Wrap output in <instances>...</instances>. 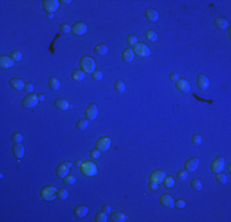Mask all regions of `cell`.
Listing matches in <instances>:
<instances>
[{
  "label": "cell",
  "mask_w": 231,
  "mask_h": 222,
  "mask_svg": "<svg viewBox=\"0 0 231 222\" xmlns=\"http://www.w3.org/2000/svg\"><path fill=\"white\" fill-rule=\"evenodd\" d=\"M12 152H14V156L17 158V159H21L25 154V148L21 143H15L14 148H12Z\"/></svg>",
  "instance_id": "2e32d148"
},
{
  "label": "cell",
  "mask_w": 231,
  "mask_h": 222,
  "mask_svg": "<svg viewBox=\"0 0 231 222\" xmlns=\"http://www.w3.org/2000/svg\"><path fill=\"white\" fill-rule=\"evenodd\" d=\"M133 52H134V54L139 56V57H148L151 53L150 48L146 44H144V43H136L134 46V48H133Z\"/></svg>",
  "instance_id": "3957f363"
},
{
  "label": "cell",
  "mask_w": 231,
  "mask_h": 222,
  "mask_svg": "<svg viewBox=\"0 0 231 222\" xmlns=\"http://www.w3.org/2000/svg\"><path fill=\"white\" fill-rule=\"evenodd\" d=\"M186 205H187V204H186V201H184L183 199H178V200L174 201V206H176L177 209H183Z\"/></svg>",
  "instance_id": "ee69618b"
},
{
  "label": "cell",
  "mask_w": 231,
  "mask_h": 222,
  "mask_svg": "<svg viewBox=\"0 0 231 222\" xmlns=\"http://www.w3.org/2000/svg\"><path fill=\"white\" fill-rule=\"evenodd\" d=\"M89 122H90V121H89L87 119L79 120V121H77V125H76L77 128H79V130H86V128L89 127Z\"/></svg>",
  "instance_id": "83f0119b"
},
{
  "label": "cell",
  "mask_w": 231,
  "mask_h": 222,
  "mask_svg": "<svg viewBox=\"0 0 231 222\" xmlns=\"http://www.w3.org/2000/svg\"><path fill=\"white\" fill-rule=\"evenodd\" d=\"M10 57L12 58V61L14 62H19V61H21V58H22V54H21V52H20V51L15 49V51H12V52H11Z\"/></svg>",
  "instance_id": "f546056e"
},
{
  "label": "cell",
  "mask_w": 231,
  "mask_h": 222,
  "mask_svg": "<svg viewBox=\"0 0 231 222\" xmlns=\"http://www.w3.org/2000/svg\"><path fill=\"white\" fill-rule=\"evenodd\" d=\"M160 202H161V205H162L164 207H167V209H172V207H174V200H173L172 196L169 195V194L162 195V196L160 198Z\"/></svg>",
  "instance_id": "8fae6325"
},
{
  "label": "cell",
  "mask_w": 231,
  "mask_h": 222,
  "mask_svg": "<svg viewBox=\"0 0 231 222\" xmlns=\"http://www.w3.org/2000/svg\"><path fill=\"white\" fill-rule=\"evenodd\" d=\"M90 156H91V158H92V159H97V158H100V156H101V151H100V149H97V148H95V149H92V151H91Z\"/></svg>",
  "instance_id": "7bdbcfd3"
},
{
  "label": "cell",
  "mask_w": 231,
  "mask_h": 222,
  "mask_svg": "<svg viewBox=\"0 0 231 222\" xmlns=\"http://www.w3.org/2000/svg\"><path fill=\"white\" fill-rule=\"evenodd\" d=\"M48 84H49V86H51L53 90H58V89L60 88V81H59V79H57V78H51L49 81H48Z\"/></svg>",
  "instance_id": "4316f807"
},
{
  "label": "cell",
  "mask_w": 231,
  "mask_h": 222,
  "mask_svg": "<svg viewBox=\"0 0 231 222\" xmlns=\"http://www.w3.org/2000/svg\"><path fill=\"white\" fill-rule=\"evenodd\" d=\"M197 84H198V86H199L202 90H207V89L209 88V79H208L207 75L199 74L198 78H197Z\"/></svg>",
  "instance_id": "4fadbf2b"
},
{
  "label": "cell",
  "mask_w": 231,
  "mask_h": 222,
  "mask_svg": "<svg viewBox=\"0 0 231 222\" xmlns=\"http://www.w3.org/2000/svg\"><path fill=\"white\" fill-rule=\"evenodd\" d=\"M146 39H148L149 41L155 42V41L157 40V34H156L155 31H153V30H150V31H148V32H146Z\"/></svg>",
  "instance_id": "d590c367"
},
{
  "label": "cell",
  "mask_w": 231,
  "mask_h": 222,
  "mask_svg": "<svg viewBox=\"0 0 231 222\" xmlns=\"http://www.w3.org/2000/svg\"><path fill=\"white\" fill-rule=\"evenodd\" d=\"M215 25H216V27L218 28H221V30H224V28H226L228 26H229V22L225 20V19H221V18H218V19H215Z\"/></svg>",
  "instance_id": "484cf974"
},
{
  "label": "cell",
  "mask_w": 231,
  "mask_h": 222,
  "mask_svg": "<svg viewBox=\"0 0 231 222\" xmlns=\"http://www.w3.org/2000/svg\"><path fill=\"white\" fill-rule=\"evenodd\" d=\"M85 115H86V119H87L89 121L95 120L97 117V115H98V109H97L96 105H90V106L86 109Z\"/></svg>",
  "instance_id": "30bf717a"
},
{
  "label": "cell",
  "mask_w": 231,
  "mask_h": 222,
  "mask_svg": "<svg viewBox=\"0 0 231 222\" xmlns=\"http://www.w3.org/2000/svg\"><path fill=\"white\" fill-rule=\"evenodd\" d=\"M54 105H56V107H57V109L61 110V111H64V110H68V109L70 107V105H69V101L65 100V99H57V100L54 101Z\"/></svg>",
  "instance_id": "d6986e66"
},
{
  "label": "cell",
  "mask_w": 231,
  "mask_h": 222,
  "mask_svg": "<svg viewBox=\"0 0 231 222\" xmlns=\"http://www.w3.org/2000/svg\"><path fill=\"white\" fill-rule=\"evenodd\" d=\"M95 53H97L98 56H106L108 53V47L106 44H100V46H96L95 47Z\"/></svg>",
  "instance_id": "cb8c5ba5"
},
{
  "label": "cell",
  "mask_w": 231,
  "mask_h": 222,
  "mask_svg": "<svg viewBox=\"0 0 231 222\" xmlns=\"http://www.w3.org/2000/svg\"><path fill=\"white\" fill-rule=\"evenodd\" d=\"M87 31V25L82 21H79V22H75L73 26H71V32L76 36H81L84 34H86Z\"/></svg>",
  "instance_id": "8992f818"
},
{
  "label": "cell",
  "mask_w": 231,
  "mask_h": 222,
  "mask_svg": "<svg viewBox=\"0 0 231 222\" xmlns=\"http://www.w3.org/2000/svg\"><path fill=\"white\" fill-rule=\"evenodd\" d=\"M164 185L166 186V188H172L173 185H174V179H173L172 177H165V179H164Z\"/></svg>",
  "instance_id": "1f68e13d"
},
{
  "label": "cell",
  "mask_w": 231,
  "mask_h": 222,
  "mask_svg": "<svg viewBox=\"0 0 231 222\" xmlns=\"http://www.w3.org/2000/svg\"><path fill=\"white\" fill-rule=\"evenodd\" d=\"M57 198L60 199V200H66L68 199V191H66V189H59L58 190Z\"/></svg>",
  "instance_id": "4dcf8cb0"
},
{
  "label": "cell",
  "mask_w": 231,
  "mask_h": 222,
  "mask_svg": "<svg viewBox=\"0 0 231 222\" xmlns=\"http://www.w3.org/2000/svg\"><path fill=\"white\" fill-rule=\"evenodd\" d=\"M63 179H64L63 182L65 183V184H68V185H73L74 183L76 182L75 177H74V175H70V174H68V175H66V177H64Z\"/></svg>",
  "instance_id": "d6a6232c"
},
{
  "label": "cell",
  "mask_w": 231,
  "mask_h": 222,
  "mask_svg": "<svg viewBox=\"0 0 231 222\" xmlns=\"http://www.w3.org/2000/svg\"><path fill=\"white\" fill-rule=\"evenodd\" d=\"M87 212H89V209L86 206H77L74 209V215L76 217H84L87 215Z\"/></svg>",
  "instance_id": "44dd1931"
},
{
  "label": "cell",
  "mask_w": 231,
  "mask_h": 222,
  "mask_svg": "<svg viewBox=\"0 0 231 222\" xmlns=\"http://www.w3.org/2000/svg\"><path fill=\"white\" fill-rule=\"evenodd\" d=\"M111 220L113 222H124L125 221V215L123 214V212H115V214H112V216H111Z\"/></svg>",
  "instance_id": "d4e9b609"
},
{
  "label": "cell",
  "mask_w": 231,
  "mask_h": 222,
  "mask_svg": "<svg viewBox=\"0 0 231 222\" xmlns=\"http://www.w3.org/2000/svg\"><path fill=\"white\" fill-rule=\"evenodd\" d=\"M110 147H111V138L110 137H101L96 143V148L100 149L101 152L108 151Z\"/></svg>",
  "instance_id": "ba28073f"
},
{
  "label": "cell",
  "mask_w": 231,
  "mask_h": 222,
  "mask_svg": "<svg viewBox=\"0 0 231 222\" xmlns=\"http://www.w3.org/2000/svg\"><path fill=\"white\" fill-rule=\"evenodd\" d=\"M9 83H10V85H11L12 88H15L16 90H22V89L25 88V83L21 80V79H19V78H12Z\"/></svg>",
  "instance_id": "7402d4cb"
},
{
  "label": "cell",
  "mask_w": 231,
  "mask_h": 222,
  "mask_svg": "<svg viewBox=\"0 0 231 222\" xmlns=\"http://www.w3.org/2000/svg\"><path fill=\"white\" fill-rule=\"evenodd\" d=\"M198 165H199V159L198 158H192L186 163V170L187 172H194V170L198 169Z\"/></svg>",
  "instance_id": "9a60e30c"
},
{
  "label": "cell",
  "mask_w": 231,
  "mask_h": 222,
  "mask_svg": "<svg viewBox=\"0 0 231 222\" xmlns=\"http://www.w3.org/2000/svg\"><path fill=\"white\" fill-rule=\"evenodd\" d=\"M14 63L15 62L12 61V58L9 57V56H1L0 57V65L2 68H11L14 65Z\"/></svg>",
  "instance_id": "ac0fdd59"
},
{
  "label": "cell",
  "mask_w": 231,
  "mask_h": 222,
  "mask_svg": "<svg viewBox=\"0 0 231 222\" xmlns=\"http://www.w3.org/2000/svg\"><path fill=\"white\" fill-rule=\"evenodd\" d=\"M42 5H43V9L47 13L53 14V13L57 11L58 8H59V1H57V0H43Z\"/></svg>",
  "instance_id": "5b68a950"
},
{
  "label": "cell",
  "mask_w": 231,
  "mask_h": 222,
  "mask_svg": "<svg viewBox=\"0 0 231 222\" xmlns=\"http://www.w3.org/2000/svg\"><path fill=\"white\" fill-rule=\"evenodd\" d=\"M210 168H212V172L213 173H215V174L223 172L224 168H225V159H224V158H215V159L213 161Z\"/></svg>",
  "instance_id": "52a82bcc"
},
{
  "label": "cell",
  "mask_w": 231,
  "mask_h": 222,
  "mask_svg": "<svg viewBox=\"0 0 231 222\" xmlns=\"http://www.w3.org/2000/svg\"><path fill=\"white\" fill-rule=\"evenodd\" d=\"M12 141H14V143H21V141H22V135L21 133H14L12 135Z\"/></svg>",
  "instance_id": "f6af8a7d"
},
{
  "label": "cell",
  "mask_w": 231,
  "mask_h": 222,
  "mask_svg": "<svg viewBox=\"0 0 231 222\" xmlns=\"http://www.w3.org/2000/svg\"><path fill=\"white\" fill-rule=\"evenodd\" d=\"M187 177H188V172L187 170H179L177 173V179L178 180H184V179H187Z\"/></svg>",
  "instance_id": "74e56055"
},
{
  "label": "cell",
  "mask_w": 231,
  "mask_h": 222,
  "mask_svg": "<svg viewBox=\"0 0 231 222\" xmlns=\"http://www.w3.org/2000/svg\"><path fill=\"white\" fill-rule=\"evenodd\" d=\"M91 75H92V79H95V80H101L102 79V77H103V74H102V72L101 70H95V72H92L91 73Z\"/></svg>",
  "instance_id": "f35d334b"
},
{
  "label": "cell",
  "mask_w": 231,
  "mask_h": 222,
  "mask_svg": "<svg viewBox=\"0 0 231 222\" xmlns=\"http://www.w3.org/2000/svg\"><path fill=\"white\" fill-rule=\"evenodd\" d=\"M122 58L124 62H132L133 58H134V52L132 48H125L123 51V54H122Z\"/></svg>",
  "instance_id": "ffe728a7"
},
{
  "label": "cell",
  "mask_w": 231,
  "mask_h": 222,
  "mask_svg": "<svg viewBox=\"0 0 231 222\" xmlns=\"http://www.w3.org/2000/svg\"><path fill=\"white\" fill-rule=\"evenodd\" d=\"M95 220H96V222H106L107 221V214L106 212H100V214H97L96 217H95Z\"/></svg>",
  "instance_id": "836d02e7"
},
{
  "label": "cell",
  "mask_w": 231,
  "mask_h": 222,
  "mask_svg": "<svg viewBox=\"0 0 231 222\" xmlns=\"http://www.w3.org/2000/svg\"><path fill=\"white\" fill-rule=\"evenodd\" d=\"M71 78L76 81L84 80V78H85V72H84V70H80V69H75V70L73 72V74H71Z\"/></svg>",
  "instance_id": "603a6c76"
},
{
  "label": "cell",
  "mask_w": 231,
  "mask_h": 222,
  "mask_svg": "<svg viewBox=\"0 0 231 222\" xmlns=\"http://www.w3.org/2000/svg\"><path fill=\"white\" fill-rule=\"evenodd\" d=\"M165 177H166L165 172H162V170H155V172H153L150 174V182H155L157 183V184H160V183L164 182Z\"/></svg>",
  "instance_id": "7c38bea8"
},
{
  "label": "cell",
  "mask_w": 231,
  "mask_h": 222,
  "mask_svg": "<svg viewBox=\"0 0 231 222\" xmlns=\"http://www.w3.org/2000/svg\"><path fill=\"white\" fill-rule=\"evenodd\" d=\"M145 16H146V19L150 21V22H156V21L159 20V13L155 9H148L145 11Z\"/></svg>",
  "instance_id": "e0dca14e"
},
{
  "label": "cell",
  "mask_w": 231,
  "mask_h": 222,
  "mask_svg": "<svg viewBox=\"0 0 231 222\" xmlns=\"http://www.w3.org/2000/svg\"><path fill=\"white\" fill-rule=\"evenodd\" d=\"M102 210H103V212L108 214V212H111V206H110V205H105V206L102 207Z\"/></svg>",
  "instance_id": "681fc988"
},
{
  "label": "cell",
  "mask_w": 231,
  "mask_h": 222,
  "mask_svg": "<svg viewBox=\"0 0 231 222\" xmlns=\"http://www.w3.org/2000/svg\"><path fill=\"white\" fill-rule=\"evenodd\" d=\"M191 186H192L194 190H202V183L199 182L198 179L191 180Z\"/></svg>",
  "instance_id": "8d00e7d4"
},
{
  "label": "cell",
  "mask_w": 231,
  "mask_h": 222,
  "mask_svg": "<svg viewBox=\"0 0 231 222\" xmlns=\"http://www.w3.org/2000/svg\"><path fill=\"white\" fill-rule=\"evenodd\" d=\"M47 18H48V19H52V18H53V14H48Z\"/></svg>",
  "instance_id": "816d5d0a"
},
{
  "label": "cell",
  "mask_w": 231,
  "mask_h": 222,
  "mask_svg": "<svg viewBox=\"0 0 231 222\" xmlns=\"http://www.w3.org/2000/svg\"><path fill=\"white\" fill-rule=\"evenodd\" d=\"M170 79L173 81H177L178 79H179V77H178V74L177 73H172L171 75H170Z\"/></svg>",
  "instance_id": "c3c4849f"
},
{
  "label": "cell",
  "mask_w": 231,
  "mask_h": 222,
  "mask_svg": "<svg viewBox=\"0 0 231 222\" xmlns=\"http://www.w3.org/2000/svg\"><path fill=\"white\" fill-rule=\"evenodd\" d=\"M27 93H31V91H33V85L31 84V83H27V84H25V88H23Z\"/></svg>",
  "instance_id": "7dc6e473"
},
{
  "label": "cell",
  "mask_w": 231,
  "mask_h": 222,
  "mask_svg": "<svg viewBox=\"0 0 231 222\" xmlns=\"http://www.w3.org/2000/svg\"><path fill=\"white\" fill-rule=\"evenodd\" d=\"M216 180L220 183V184H225V183L228 182V177L223 172H220V173L216 174Z\"/></svg>",
  "instance_id": "e575fe53"
},
{
  "label": "cell",
  "mask_w": 231,
  "mask_h": 222,
  "mask_svg": "<svg viewBox=\"0 0 231 222\" xmlns=\"http://www.w3.org/2000/svg\"><path fill=\"white\" fill-rule=\"evenodd\" d=\"M149 189H150L151 191H157V190H159V184L155 182H150L149 183Z\"/></svg>",
  "instance_id": "bcb514c9"
},
{
  "label": "cell",
  "mask_w": 231,
  "mask_h": 222,
  "mask_svg": "<svg viewBox=\"0 0 231 222\" xmlns=\"http://www.w3.org/2000/svg\"><path fill=\"white\" fill-rule=\"evenodd\" d=\"M58 190L53 185H47L41 190V199L44 201H52L57 198Z\"/></svg>",
  "instance_id": "6da1fadb"
},
{
  "label": "cell",
  "mask_w": 231,
  "mask_h": 222,
  "mask_svg": "<svg viewBox=\"0 0 231 222\" xmlns=\"http://www.w3.org/2000/svg\"><path fill=\"white\" fill-rule=\"evenodd\" d=\"M38 96L37 95H33V94H28L27 96L23 98L22 100V106L26 107V109H31V107H35L37 104H38Z\"/></svg>",
  "instance_id": "277c9868"
},
{
  "label": "cell",
  "mask_w": 231,
  "mask_h": 222,
  "mask_svg": "<svg viewBox=\"0 0 231 222\" xmlns=\"http://www.w3.org/2000/svg\"><path fill=\"white\" fill-rule=\"evenodd\" d=\"M176 86L178 90L183 91V93H189L191 91V85L186 79H178L176 81Z\"/></svg>",
  "instance_id": "5bb4252c"
},
{
  "label": "cell",
  "mask_w": 231,
  "mask_h": 222,
  "mask_svg": "<svg viewBox=\"0 0 231 222\" xmlns=\"http://www.w3.org/2000/svg\"><path fill=\"white\" fill-rule=\"evenodd\" d=\"M80 67H81V70H84L86 73H92V72L96 70V62L94 61L91 57L85 56L80 61Z\"/></svg>",
  "instance_id": "7a4b0ae2"
},
{
  "label": "cell",
  "mask_w": 231,
  "mask_h": 222,
  "mask_svg": "<svg viewBox=\"0 0 231 222\" xmlns=\"http://www.w3.org/2000/svg\"><path fill=\"white\" fill-rule=\"evenodd\" d=\"M71 167V163H61L57 167V175L60 178H64L69 174V169Z\"/></svg>",
  "instance_id": "9c48e42d"
},
{
  "label": "cell",
  "mask_w": 231,
  "mask_h": 222,
  "mask_svg": "<svg viewBox=\"0 0 231 222\" xmlns=\"http://www.w3.org/2000/svg\"><path fill=\"white\" fill-rule=\"evenodd\" d=\"M115 88L118 93H124V90H125V84L122 80H117L115 83Z\"/></svg>",
  "instance_id": "f1b7e54d"
},
{
  "label": "cell",
  "mask_w": 231,
  "mask_h": 222,
  "mask_svg": "<svg viewBox=\"0 0 231 222\" xmlns=\"http://www.w3.org/2000/svg\"><path fill=\"white\" fill-rule=\"evenodd\" d=\"M192 143L194 146H199V144L202 143V136H200V135H193Z\"/></svg>",
  "instance_id": "ab89813d"
},
{
  "label": "cell",
  "mask_w": 231,
  "mask_h": 222,
  "mask_svg": "<svg viewBox=\"0 0 231 222\" xmlns=\"http://www.w3.org/2000/svg\"><path fill=\"white\" fill-rule=\"evenodd\" d=\"M60 31H61L63 34H69V32H71V26L68 25V23H63V25L60 26Z\"/></svg>",
  "instance_id": "60d3db41"
},
{
  "label": "cell",
  "mask_w": 231,
  "mask_h": 222,
  "mask_svg": "<svg viewBox=\"0 0 231 222\" xmlns=\"http://www.w3.org/2000/svg\"><path fill=\"white\" fill-rule=\"evenodd\" d=\"M38 100L39 101H43V100H44V95H43V94H39V95H38Z\"/></svg>",
  "instance_id": "f907efd6"
},
{
  "label": "cell",
  "mask_w": 231,
  "mask_h": 222,
  "mask_svg": "<svg viewBox=\"0 0 231 222\" xmlns=\"http://www.w3.org/2000/svg\"><path fill=\"white\" fill-rule=\"evenodd\" d=\"M127 42H128V44H130V46H135V44L138 43V39H136V36H134V35H130V36L127 37Z\"/></svg>",
  "instance_id": "b9f144b4"
}]
</instances>
